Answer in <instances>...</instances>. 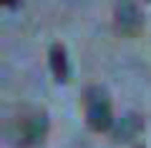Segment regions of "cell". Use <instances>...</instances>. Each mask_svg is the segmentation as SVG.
Returning a JSON list of instances; mask_svg holds the SVG:
<instances>
[{
  "mask_svg": "<svg viewBox=\"0 0 151 148\" xmlns=\"http://www.w3.org/2000/svg\"><path fill=\"white\" fill-rule=\"evenodd\" d=\"M139 131H141V118L139 116H126L113 136H116V141H131Z\"/></svg>",
  "mask_w": 151,
  "mask_h": 148,
  "instance_id": "obj_5",
  "label": "cell"
},
{
  "mask_svg": "<svg viewBox=\"0 0 151 148\" xmlns=\"http://www.w3.org/2000/svg\"><path fill=\"white\" fill-rule=\"evenodd\" d=\"M86 121L93 131H108L113 126V113H111V101L108 93L98 85L86 90Z\"/></svg>",
  "mask_w": 151,
  "mask_h": 148,
  "instance_id": "obj_1",
  "label": "cell"
},
{
  "mask_svg": "<svg viewBox=\"0 0 151 148\" xmlns=\"http://www.w3.org/2000/svg\"><path fill=\"white\" fill-rule=\"evenodd\" d=\"M141 148H144V146H141Z\"/></svg>",
  "mask_w": 151,
  "mask_h": 148,
  "instance_id": "obj_8",
  "label": "cell"
},
{
  "mask_svg": "<svg viewBox=\"0 0 151 148\" xmlns=\"http://www.w3.org/2000/svg\"><path fill=\"white\" fill-rule=\"evenodd\" d=\"M48 58H50V70H53V78L58 83H65L68 80V55H65V48L60 43H53L48 50Z\"/></svg>",
  "mask_w": 151,
  "mask_h": 148,
  "instance_id": "obj_4",
  "label": "cell"
},
{
  "mask_svg": "<svg viewBox=\"0 0 151 148\" xmlns=\"http://www.w3.org/2000/svg\"><path fill=\"white\" fill-rule=\"evenodd\" d=\"M18 3H20V0H3V5H5V8H15Z\"/></svg>",
  "mask_w": 151,
  "mask_h": 148,
  "instance_id": "obj_6",
  "label": "cell"
},
{
  "mask_svg": "<svg viewBox=\"0 0 151 148\" xmlns=\"http://www.w3.org/2000/svg\"><path fill=\"white\" fill-rule=\"evenodd\" d=\"M116 25L126 35H134L141 28V15H139V10H136V5L131 0H121L119 3V8H116Z\"/></svg>",
  "mask_w": 151,
  "mask_h": 148,
  "instance_id": "obj_2",
  "label": "cell"
},
{
  "mask_svg": "<svg viewBox=\"0 0 151 148\" xmlns=\"http://www.w3.org/2000/svg\"><path fill=\"white\" fill-rule=\"evenodd\" d=\"M45 131H48V118L40 113V116H33L23 123V133H20V146H38L43 141Z\"/></svg>",
  "mask_w": 151,
  "mask_h": 148,
  "instance_id": "obj_3",
  "label": "cell"
},
{
  "mask_svg": "<svg viewBox=\"0 0 151 148\" xmlns=\"http://www.w3.org/2000/svg\"><path fill=\"white\" fill-rule=\"evenodd\" d=\"M149 3H151V0H149Z\"/></svg>",
  "mask_w": 151,
  "mask_h": 148,
  "instance_id": "obj_7",
  "label": "cell"
}]
</instances>
